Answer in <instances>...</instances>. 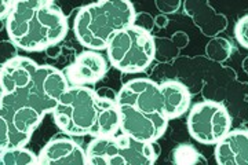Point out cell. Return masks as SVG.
<instances>
[{
	"instance_id": "1",
	"label": "cell",
	"mask_w": 248,
	"mask_h": 165,
	"mask_svg": "<svg viewBox=\"0 0 248 165\" xmlns=\"http://www.w3.org/2000/svg\"><path fill=\"white\" fill-rule=\"evenodd\" d=\"M0 146L24 148L60 96L69 88L63 72L16 57L0 69Z\"/></svg>"
},
{
	"instance_id": "4",
	"label": "cell",
	"mask_w": 248,
	"mask_h": 165,
	"mask_svg": "<svg viewBox=\"0 0 248 165\" xmlns=\"http://www.w3.org/2000/svg\"><path fill=\"white\" fill-rule=\"evenodd\" d=\"M68 30V18L54 0H16L6 19L9 39L28 52L58 45Z\"/></svg>"
},
{
	"instance_id": "17",
	"label": "cell",
	"mask_w": 248,
	"mask_h": 165,
	"mask_svg": "<svg viewBox=\"0 0 248 165\" xmlns=\"http://www.w3.org/2000/svg\"><path fill=\"white\" fill-rule=\"evenodd\" d=\"M233 51H234V47L228 39L217 37V36L211 37V40L205 45V57L219 63L228 61Z\"/></svg>"
},
{
	"instance_id": "12",
	"label": "cell",
	"mask_w": 248,
	"mask_h": 165,
	"mask_svg": "<svg viewBox=\"0 0 248 165\" xmlns=\"http://www.w3.org/2000/svg\"><path fill=\"white\" fill-rule=\"evenodd\" d=\"M184 11L192 18L200 32L207 37H215L228 28V18L221 13H217L210 6L208 0H185Z\"/></svg>"
},
{
	"instance_id": "5",
	"label": "cell",
	"mask_w": 248,
	"mask_h": 165,
	"mask_svg": "<svg viewBox=\"0 0 248 165\" xmlns=\"http://www.w3.org/2000/svg\"><path fill=\"white\" fill-rule=\"evenodd\" d=\"M120 131L145 142L159 140L167 131L170 119L166 113L160 83L140 77L124 83L116 96Z\"/></svg>"
},
{
	"instance_id": "9",
	"label": "cell",
	"mask_w": 248,
	"mask_h": 165,
	"mask_svg": "<svg viewBox=\"0 0 248 165\" xmlns=\"http://www.w3.org/2000/svg\"><path fill=\"white\" fill-rule=\"evenodd\" d=\"M232 121L226 106L204 99L190 109L187 116V130L196 142L217 145L232 130Z\"/></svg>"
},
{
	"instance_id": "3",
	"label": "cell",
	"mask_w": 248,
	"mask_h": 165,
	"mask_svg": "<svg viewBox=\"0 0 248 165\" xmlns=\"http://www.w3.org/2000/svg\"><path fill=\"white\" fill-rule=\"evenodd\" d=\"M112 88L98 91L86 86L69 87L53 110L57 127L69 136H108L120 130V117Z\"/></svg>"
},
{
	"instance_id": "6",
	"label": "cell",
	"mask_w": 248,
	"mask_h": 165,
	"mask_svg": "<svg viewBox=\"0 0 248 165\" xmlns=\"http://www.w3.org/2000/svg\"><path fill=\"white\" fill-rule=\"evenodd\" d=\"M135 14L130 0H98L78 11L73 32L83 47L105 50L116 33L133 25Z\"/></svg>"
},
{
	"instance_id": "20",
	"label": "cell",
	"mask_w": 248,
	"mask_h": 165,
	"mask_svg": "<svg viewBox=\"0 0 248 165\" xmlns=\"http://www.w3.org/2000/svg\"><path fill=\"white\" fill-rule=\"evenodd\" d=\"M133 25L138 26V28H141L143 30H148V32H152L153 28L156 26L155 25V18L152 17L149 13H145V11L135 14Z\"/></svg>"
},
{
	"instance_id": "23",
	"label": "cell",
	"mask_w": 248,
	"mask_h": 165,
	"mask_svg": "<svg viewBox=\"0 0 248 165\" xmlns=\"http://www.w3.org/2000/svg\"><path fill=\"white\" fill-rule=\"evenodd\" d=\"M171 40L177 44V47H179L182 50V48H185L186 45L189 44V36L186 35L185 32H182V30H178V32H175L172 35Z\"/></svg>"
},
{
	"instance_id": "16",
	"label": "cell",
	"mask_w": 248,
	"mask_h": 165,
	"mask_svg": "<svg viewBox=\"0 0 248 165\" xmlns=\"http://www.w3.org/2000/svg\"><path fill=\"white\" fill-rule=\"evenodd\" d=\"M171 161L177 165L207 164V160L190 143L178 145L177 148L171 151Z\"/></svg>"
},
{
	"instance_id": "10",
	"label": "cell",
	"mask_w": 248,
	"mask_h": 165,
	"mask_svg": "<svg viewBox=\"0 0 248 165\" xmlns=\"http://www.w3.org/2000/svg\"><path fill=\"white\" fill-rule=\"evenodd\" d=\"M109 69V60L95 50L80 52L76 58L62 70L69 83V87L95 84L102 80Z\"/></svg>"
},
{
	"instance_id": "21",
	"label": "cell",
	"mask_w": 248,
	"mask_h": 165,
	"mask_svg": "<svg viewBox=\"0 0 248 165\" xmlns=\"http://www.w3.org/2000/svg\"><path fill=\"white\" fill-rule=\"evenodd\" d=\"M17 45L13 43L11 40H1V43H0V50H1V65H4L6 62L11 61L13 58H16L18 57L17 54Z\"/></svg>"
},
{
	"instance_id": "2",
	"label": "cell",
	"mask_w": 248,
	"mask_h": 165,
	"mask_svg": "<svg viewBox=\"0 0 248 165\" xmlns=\"http://www.w3.org/2000/svg\"><path fill=\"white\" fill-rule=\"evenodd\" d=\"M151 78L161 83L178 80L184 83L192 95L202 94L203 99L226 106L232 120L248 124V83L240 81L231 66H223L205 55H179L172 62L159 63Z\"/></svg>"
},
{
	"instance_id": "26",
	"label": "cell",
	"mask_w": 248,
	"mask_h": 165,
	"mask_svg": "<svg viewBox=\"0 0 248 165\" xmlns=\"http://www.w3.org/2000/svg\"><path fill=\"white\" fill-rule=\"evenodd\" d=\"M14 1H16V0H14Z\"/></svg>"
},
{
	"instance_id": "18",
	"label": "cell",
	"mask_w": 248,
	"mask_h": 165,
	"mask_svg": "<svg viewBox=\"0 0 248 165\" xmlns=\"http://www.w3.org/2000/svg\"><path fill=\"white\" fill-rule=\"evenodd\" d=\"M181 48L170 37H155V61L169 63L179 57Z\"/></svg>"
},
{
	"instance_id": "13",
	"label": "cell",
	"mask_w": 248,
	"mask_h": 165,
	"mask_svg": "<svg viewBox=\"0 0 248 165\" xmlns=\"http://www.w3.org/2000/svg\"><path fill=\"white\" fill-rule=\"evenodd\" d=\"M214 157L219 165H248V131H229L215 145Z\"/></svg>"
},
{
	"instance_id": "7",
	"label": "cell",
	"mask_w": 248,
	"mask_h": 165,
	"mask_svg": "<svg viewBox=\"0 0 248 165\" xmlns=\"http://www.w3.org/2000/svg\"><path fill=\"white\" fill-rule=\"evenodd\" d=\"M155 143L135 139L127 134L93 138L86 149L87 165L155 164L161 151Z\"/></svg>"
},
{
	"instance_id": "15",
	"label": "cell",
	"mask_w": 248,
	"mask_h": 165,
	"mask_svg": "<svg viewBox=\"0 0 248 165\" xmlns=\"http://www.w3.org/2000/svg\"><path fill=\"white\" fill-rule=\"evenodd\" d=\"M1 165H32L37 164V156L24 148L3 149L0 153Z\"/></svg>"
},
{
	"instance_id": "11",
	"label": "cell",
	"mask_w": 248,
	"mask_h": 165,
	"mask_svg": "<svg viewBox=\"0 0 248 165\" xmlns=\"http://www.w3.org/2000/svg\"><path fill=\"white\" fill-rule=\"evenodd\" d=\"M39 165L87 164V153L78 142L66 136H55L46 143L37 156Z\"/></svg>"
},
{
	"instance_id": "24",
	"label": "cell",
	"mask_w": 248,
	"mask_h": 165,
	"mask_svg": "<svg viewBox=\"0 0 248 165\" xmlns=\"http://www.w3.org/2000/svg\"><path fill=\"white\" fill-rule=\"evenodd\" d=\"M155 25L157 26V28H160V29L166 28V26L169 25V18H167V15L160 13L159 15L155 18Z\"/></svg>"
},
{
	"instance_id": "8",
	"label": "cell",
	"mask_w": 248,
	"mask_h": 165,
	"mask_svg": "<svg viewBox=\"0 0 248 165\" xmlns=\"http://www.w3.org/2000/svg\"><path fill=\"white\" fill-rule=\"evenodd\" d=\"M110 66L123 73H141L155 61V37L138 26H127L116 33L107 47Z\"/></svg>"
},
{
	"instance_id": "22",
	"label": "cell",
	"mask_w": 248,
	"mask_h": 165,
	"mask_svg": "<svg viewBox=\"0 0 248 165\" xmlns=\"http://www.w3.org/2000/svg\"><path fill=\"white\" fill-rule=\"evenodd\" d=\"M156 9L161 14H174L182 6V0H155Z\"/></svg>"
},
{
	"instance_id": "25",
	"label": "cell",
	"mask_w": 248,
	"mask_h": 165,
	"mask_svg": "<svg viewBox=\"0 0 248 165\" xmlns=\"http://www.w3.org/2000/svg\"><path fill=\"white\" fill-rule=\"evenodd\" d=\"M243 70L246 72V75L248 76V55L243 60Z\"/></svg>"
},
{
	"instance_id": "19",
	"label": "cell",
	"mask_w": 248,
	"mask_h": 165,
	"mask_svg": "<svg viewBox=\"0 0 248 165\" xmlns=\"http://www.w3.org/2000/svg\"><path fill=\"white\" fill-rule=\"evenodd\" d=\"M234 37L244 48H248V15L240 18L234 25Z\"/></svg>"
},
{
	"instance_id": "14",
	"label": "cell",
	"mask_w": 248,
	"mask_h": 165,
	"mask_svg": "<svg viewBox=\"0 0 248 165\" xmlns=\"http://www.w3.org/2000/svg\"><path fill=\"white\" fill-rule=\"evenodd\" d=\"M166 113L170 120L177 119L189 110L192 94L184 83L178 80H164L160 83Z\"/></svg>"
}]
</instances>
